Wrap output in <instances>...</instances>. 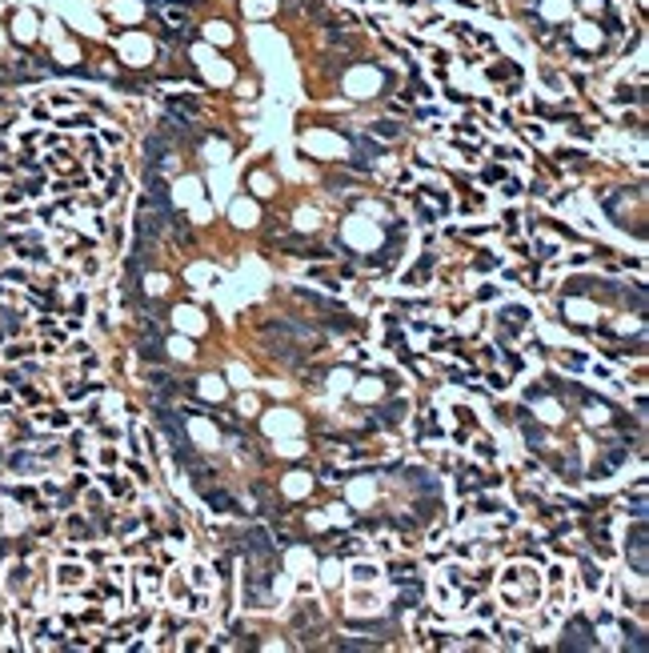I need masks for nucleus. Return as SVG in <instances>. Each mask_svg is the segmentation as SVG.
<instances>
[{"mask_svg": "<svg viewBox=\"0 0 649 653\" xmlns=\"http://www.w3.org/2000/svg\"><path fill=\"white\" fill-rule=\"evenodd\" d=\"M200 489H205V485H200ZM205 501H209V505H217L221 513H241L237 497H233V493H225V489H205Z\"/></svg>", "mask_w": 649, "mask_h": 653, "instance_id": "f257e3e1", "label": "nucleus"}, {"mask_svg": "<svg viewBox=\"0 0 649 653\" xmlns=\"http://www.w3.org/2000/svg\"><path fill=\"white\" fill-rule=\"evenodd\" d=\"M633 569L645 573V525H637V533H633Z\"/></svg>", "mask_w": 649, "mask_h": 653, "instance_id": "f03ea898", "label": "nucleus"}, {"mask_svg": "<svg viewBox=\"0 0 649 653\" xmlns=\"http://www.w3.org/2000/svg\"><path fill=\"white\" fill-rule=\"evenodd\" d=\"M145 152H149V160H152V164H161V160H164V152H169V140H164V136H152L149 145H145Z\"/></svg>", "mask_w": 649, "mask_h": 653, "instance_id": "20e7f679", "label": "nucleus"}, {"mask_svg": "<svg viewBox=\"0 0 649 653\" xmlns=\"http://www.w3.org/2000/svg\"><path fill=\"white\" fill-rule=\"evenodd\" d=\"M586 621H574V625H569V633H565V637H569V641H562V645H565V649H586V645H589V641L586 637H581V633H586Z\"/></svg>", "mask_w": 649, "mask_h": 653, "instance_id": "7ed1b4c3", "label": "nucleus"}]
</instances>
